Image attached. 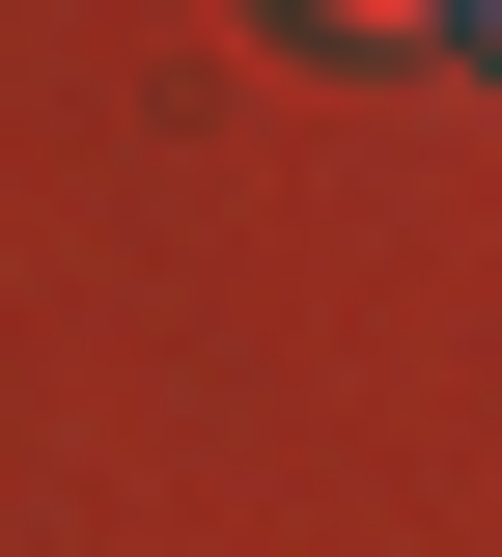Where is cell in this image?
<instances>
[{
  "label": "cell",
  "instance_id": "cell-1",
  "mask_svg": "<svg viewBox=\"0 0 502 557\" xmlns=\"http://www.w3.org/2000/svg\"><path fill=\"white\" fill-rule=\"evenodd\" d=\"M280 28H335V57H446V0H280Z\"/></svg>",
  "mask_w": 502,
  "mask_h": 557
},
{
  "label": "cell",
  "instance_id": "cell-2",
  "mask_svg": "<svg viewBox=\"0 0 502 557\" xmlns=\"http://www.w3.org/2000/svg\"><path fill=\"white\" fill-rule=\"evenodd\" d=\"M446 57H502V0H446Z\"/></svg>",
  "mask_w": 502,
  "mask_h": 557
}]
</instances>
